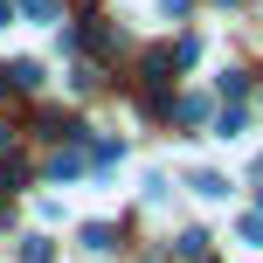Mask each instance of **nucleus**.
<instances>
[{"label":"nucleus","instance_id":"nucleus-5","mask_svg":"<svg viewBox=\"0 0 263 263\" xmlns=\"http://www.w3.org/2000/svg\"><path fill=\"white\" fill-rule=\"evenodd\" d=\"M0 145H7V125H0Z\"/></svg>","mask_w":263,"mask_h":263},{"label":"nucleus","instance_id":"nucleus-3","mask_svg":"<svg viewBox=\"0 0 263 263\" xmlns=\"http://www.w3.org/2000/svg\"><path fill=\"white\" fill-rule=\"evenodd\" d=\"M21 14L28 21H55V0H21Z\"/></svg>","mask_w":263,"mask_h":263},{"label":"nucleus","instance_id":"nucleus-1","mask_svg":"<svg viewBox=\"0 0 263 263\" xmlns=\"http://www.w3.org/2000/svg\"><path fill=\"white\" fill-rule=\"evenodd\" d=\"M187 187H194L201 201H222V194H229V180H222V173H187Z\"/></svg>","mask_w":263,"mask_h":263},{"label":"nucleus","instance_id":"nucleus-2","mask_svg":"<svg viewBox=\"0 0 263 263\" xmlns=\"http://www.w3.org/2000/svg\"><path fill=\"white\" fill-rule=\"evenodd\" d=\"M49 256H55V250H49L42 236H28V242H21V263H49Z\"/></svg>","mask_w":263,"mask_h":263},{"label":"nucleus","instance_id":"nucleus-4","mask_svg":"<svg viewBox=\"0 0 263 263\" xmlns=\"http://www.w3.org/2000/svg\"><path fill=\"white\" fill-rule=\"evenodd\" d=\"M7 14H14V0H0V28H7Z\"/></svg>","mask_w":263,"mask_h":263}]
</instances>
